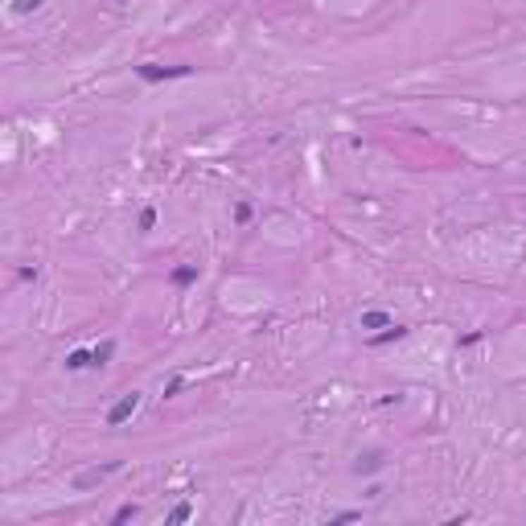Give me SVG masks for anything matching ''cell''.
I'll list each match as a JSON object with an SVG mask.
<instances>
[{"label":"cell","instance_id":"obj_3","mask_svg":"<svg viewBox=\"0 0 526 526\" xmlns=\"http://www.w3.org/2000/svg\"><path fill=\"white\" fill-rule=\"evenodd\" d=\"M136 411H140V391H128V395H120L116 403L107 407V415H103V420H107V428H123Z\"/></svg>","mask_w":526,"mask_h":526},{"label":"cell","instance_id":"obj_9","mask_svg":"<svg viewBox=\"0 0 526 526\" xmlns=\"http://www.w3.org/2000/svg\"><path fill=\"white\" fill-rule=\"evenodd\" d=\"M91 350H95V370H99V366H107V362L116 358V337H103V341L91 345Z\"/></svg>","mask_w":526,"mask_h":526},{"label":"cell","instance_id":"obj_18","mask_svg":"<svg viewBox=\"0 0 526 526\" xmlns=\"http://www.w3.org/2000/svg\"><path fill=\"white\" fill-rule=\"evenodd\" d=\"M477 341H481V329H473V334H465V337H460L456 345H477Z\"/></svg>","mask_w":526,"mask_h":526},{"label":"cell","instance_id":"obj_8","mask_svg":"<svg viewBox=\"0 0 526 526\" xmlns=\"http://www.w3.org/2000/svg\"><path fill=\"white\" fill-rule=\"evenodd\" d=\"M403 337H407V325L395 321V325H386L379 334H366V341H370V345H391V341H403Z\"/></svg>","mask_w":526,"mask_h":526},{"label":"cell","instance_id":"obj_13","mask_svg":"<svg viewBox=\"0 0 526 526\" xmlns=\"http://www.w3.org/2000/svg\"><path fill=\"white\" fill-rule=\"evenodd\" d=\"M17 280H21V284H37V280H42V267H37V263H21V267H17Z\"/></svg>","mask_w":526,"mask_h":526},{"label":"cell","instance_id":"obj_1","mask_svg":"<svg viewBox=\"0 0 526 526\" xmlns=\"http://www.w3.org/2000/svg\"><path fill=\"white\" fill-rule=\"evenodd\" d=\"M120 469H123V460H103V465H91V469L74 473V494H91V489H99L107 477H116Z\"/></svg>","mask_w":526,"mask_h":526},{"label":"cell","instance_id":"obj_10","mask_svg":"<svg viewBox=\"0 0 526 526\" xmlns=\"http://www.w3.org/2000/svg\"><path fill=\"white\" fill-rule=\"evenodd\" d=\"M190 518H193V502H177L173 510H169L165 522H169V526H181V522H190Z\"/></svg>","mask_w":526,"mask_h":526},{"label":"cell","instance_id":"obj_6","mask_svg":"<svg viewBox=\"0 0 526 526\" xmlns=\"http://www.w3.org/2000/svg\"><path fill=\"white\" fill-rule=\"evenodd\" d=\"M197 276H202L197 263H177V267L169 271V284H173V288H190V284H197Z\"/></svg>","mask_w":526,"mask_h":526},{"label":"cell","instance_id":"obj_17","mask_svg":"<svg viewBox=\"0 0 526 526\" xmlns=\"http://www.w3.org/2000/svg\"><path fill=\"white\" fill-rule=\"evenodd\" d=\"M235 222H239V226L251 222V202H239V206H235Z\"/></svg>","mask_w":526,"mask_h":526},{"label":"cell","instance_id":"obj_5","mask_svg":"<svg viewBox=\"0 0 526 526\" xmlns=\"http://www.w3.org/2000/svg\"><path fill=\"white\" fill-rule=\"evenodd\" d=\"M358 325L366 329V334H379V329H386V325H395V317H391L386 309H366L358 317Z\"/></svg>","mask_w":526,"mask_h":526},{"label":"cell","instance_id":"obj_14","mask_svg":"<svg viewBox=\"0 0 526 526\" xmlns=\"http://www.w3.org/2000/svg\"><path fill=\"white\" fill-rule=\"evenodd\" d=\"M136 514H140V506L136 502H123L120 510H116V514H111V522L120 526V522H132V518H136Z\"/></svg>","mask_w":526,"mask_h":526},{"label":"cell","instance_id":"obj_11","mask_svg":"<svg viewBox=\"0 0 526 526\" xmlns=\"http://www.w3.org/2000/svg\"><path fill=\"white\" fill-rule=\"evenodd\" d=\"M136 226H140L144 235H148V231H157V206H144L140 214H136Z\"/></svg>","mask_w":526,"mask_h":526},{"label":"cell","instance_id":"obj_2","mask_svg":"<svg viewBox=\"0 0 526 526\" xmlns=\"http://www.w3.org/2000/svg\"><path fill=\"white\" fill-rule=\"evenodd\" d=\"M136 71V78L140 82H148V87H157V82H173V78H190L193 66H161V62H140V66H132Z\"/></svg>","mask_w":526,"mask_h":526},{"label":"cell","instance_id":"obj_7","mask_svg":"<svg viewBox=\"0 0 526 526\" xmlns=\"http://www.w3.org/2000/svg\"><path fill=\"white\" fill-rule=\"evenodd\" d=\"M62 366H66L71 374H78V370H95V350H71Z\"/></svg>","mask_w":526,"mask_h":526},{"label":"cell","instance_id":"obj_12","mask_svg":"<svg viewBox=\"0 0 526 526\" xmlns=\"http://www.w3.org/2000/svg\"><path fill=\"white\" fill-rule=\"evenodd\" d=\"M42 4H46V0H13V4H8V13H13V17H25V13H37Z\"/></svg>","mask_w":526,"mask_h":526},{"label":"cell","instance_id":"obj_15","mask_svg":"<svg viewBox=\"0 0 526 526\" xmlns=\"http://www.w3.org/2000/svg\"><path fill=\"white\" fill-rule=\"evenodd\" d=\"M358 518H362V510H341V514L329 518V526H345V522H358Z\"/></svg>","mask_w":526,"mask_h":526},{"label":"cell","instance_id":"obj_16","mask_svg":"<svg viewBox=\"0 0 526 526\" xmlns=\"http://www.w3.org/2000/svg\"><path fill=\"white\" fill-rule=\"evenodd\" d=\"M181 386H185V374H173L165 383V399H173V395H181Z\"/></svg>","mask_w":526,"mask_h":526},{"label":"cell","instance_id":"obj_4","mask_svg":"<svg viewBox=\"0 0 526 526\" xmlns=\"http://www.w3.org/2000/svg\"><path fill=\"white\" fill-rule=\"evenodd\" d=\"M383 465H386V453L383 448H370V453H362L354 460V473L358 477H374V473H383Z\"/></svg>","mask_w":526,"mask_h":526}]
</instances>
